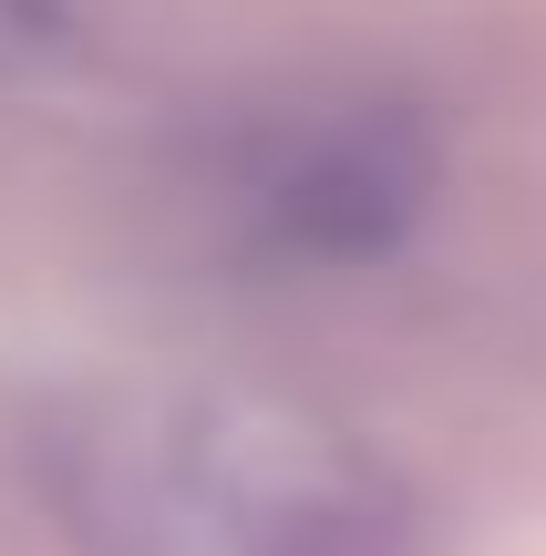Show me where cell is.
<instances>
[{
    "instance_id": "6da1fadb",
    "label": "cell",
    "mask_w": 546,
    "mask_h": 556,
    "mask_svg": "<svg viewBox=\"0 0 546 556\" xmlns=\"http://www.w3.org/2000/svg\"><path fill=\"white\" fill-rule=\"evenodd\" d=\"M423 197H433V144L392 103L320 114L258 165V217L300 258H382L412 238Z\"/></svg>"
},
{
    "instance_id": "7a4b0ae2",
    "label": "cell",
    "mask_w": 546,
    "mask_h": 556,
    "mask_svg": "<svg viewBox=\"0 0 546 556\" xmlns=\"http://www.w3.org/2000/svg\"><path fill=\"white\" fill-rule=\"evenodd\" d=\"M258 556H423V526L392 484L371 475H320L289 484L258 526Z\"/></svg>"
}]
</instances>
